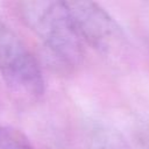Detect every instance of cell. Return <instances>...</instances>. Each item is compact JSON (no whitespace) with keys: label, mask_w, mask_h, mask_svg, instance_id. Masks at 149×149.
Masks as SVG:
<instances>
[{"label":"cell","mask_w":149,"mask_h":149,"mask_svg":"<svg viewBox=\"0 0 149 149\" xmlns=\"http://www.w3.org/2000/svg\"><path fill=\"white\" fill-rule=\"evenodd\" d=\"M66 5L84 43L105 55L121 50L123 31L102 7L91 1H66Z\"/></svg>","instance_id":"3957f363"},{"label":"cell","mask_w":149,"mask_h":149,"mask_svg":"<svg viewBox=\"0 0 149 149\" xmlns=\"http://www.w3.org/2000/svg\"><path fill=\"white\" fill-rule=\"evenodd\" d=\"M16 12L59 62L70 66L81 62L84 42L66 1H21L16 3Z\"/></svg>","instance_id":"6da1fadb"},{"label":"cell","mask_w":149,"mask_h":149,"mask_svg":"<svg viewBox=\"0 0 149 149\" xmlns=\"http://www.w3.org/2000/svg\"><path fill=\"white\" fill-rule=\"evenodd\" d=\"M139 141L142 149H149V128H143L140 130Z\"/></svg>","instance_id":"5b68a950"},{"label":"cell","mask_w":149,"mask_h":149,"mask_svg":"<svg viewBox=\"0 0 149 149\" xmlns=\"http://www.w3.org/2000/svg\"><path fill=\"white\" fill-rule=\"evenodd\" d=\"M0 149H36L28 140L0 123Z\"/></svg>","instance_id":"277c9868"},{"label":"cell","mask_w":149,"mask_h":149,"mask_svg":"<svg viewBox=\"0 0 149 149\" xmlns=\"http://www.w3.org/2000/svg\"><path fill=\"white\" fill-rule=\"evenodd\" d=\"M0 77L20 100L35 101L44 93V78L36 58L1 17Z\"/></svg>","instance_id":"7a4b0ae2"}]
</instances>
